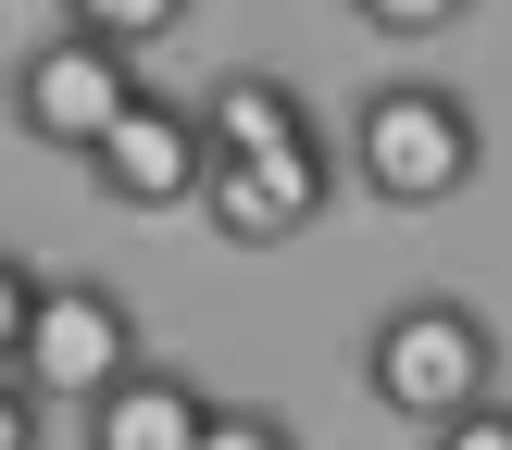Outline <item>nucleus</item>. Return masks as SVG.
<instances>
[{"label": "nucleus", "instance_id": "nucleus-1", "mask_svg": "<svg viewBox=\"0 0 512 450\" xmlns=\"http://www.w3.org/2000/svg\"><path fill=\"white\" fill-rule=\"evenodd\" d=\"M363 400L438 438L450 413L500 400V325L475 313V300H450V288H413L400 313H375V338H363Z\"/></svg>", "mask_w": 512, "mask_h": 450}, {"label": "nucleus", "instance_id": "nucleus-2", "mask_svg": "<svg viewBox=\"0 0 512 450\" xmlns=\"http://www.w3.org/2000/svg\"><path fill=\"white\" fill-rule=\"evenodd\" d=\"M475 100L463 88H438V75H388V88L350 113V188L363 200H388V213H438V200H463L475 188Z\"/></svg>", "mask_w": 512, "mask_h": 450}, {"label": "nucleus", "instance_id": "nucleus-4", "mask_svg": "<svg viewBox=\"0 0 512 450\" xmlns=\"http://www.w3.org/2000/svg\"><path fill=\"white\" fill-rule=\"evenodd\" d=\"M125 363H150L125 288H100V275H38V313H25V350H13L25 388L38 400H100Z\"/></svg>", "mask_w": 512, "mask_h": 450}, {"label": "nucleus", "instance_id": "nucleus-14", "mask_svg": "<svg viewBox=\"0 0 512 450\" xmlns=\"http://www.w3.org/2000/svg\"><path fill=\"white\" fill-rule=\"evenodd\" d=\"M425 450H512V400H475V413H450Z\"/></svg>", "mask_w": 512, "mask_h": 450}, {"label": "nucleus", "instance_id": "nucleus-5", "mask_svg": "<svg viewBox=\"0 0 512 450\" xmlns=\"http://www.w3.org/2000/svg\"><path fill=\"white\" fill-rule=\"evenodd\" d=\"M325 200H338V150H325V125H313V138H288V150H250V163H213V175H200V225H213L225 250L300 238Z\"/></svg>", "mask_w": 512, "mask_h": 450}, {"label": "nucleus", "instance_id": "nucleus-8", "mask_svg": "<svg viewBox=\"0 0 512 450\" xmlns=\"http://www.w3.org/2000/svg\"><path fill=\"white\" fill-rule=\"evenodd\" d=\"M288 138H313L300 75L238 63V75H213V88H200V150H213V163H250V150H288Z\"/></svg>", "mask_w": 512, "mask_h": 450}, {"label": "nucleus", "instance_id": "nucleus-6", "mask_svg": "<svg viewBox=\"0 0 512 450\" xmlns=\"http://www.w3.org/2000/svg\"><path fill=\"white\" fill-rule=\"evenodd\" d=\"M88 175H100V200H113V213H188L200 175H213V150H200V100L138 88V113L88 150Z\"/></svg>", "mask_w": 512, "mask_h": 450}, {"label": "nucleus", "instance_id": "nucleus-9", "mask_svg": "<svg viewBox=\"0 0 512 450\" xmlns=\"http://www.w3.org/2000/svg\"><path fill=\"white\" fill-rule=\"evenodd\" d=\"M200 0H63V25L75 38H100V50H125V63H138L150 38H175V25H188Z\"/></svg>", "mask_w": 512, "mask_h": 450}, {"label": "nucleus", "instance_id": "nucleus-10", "mask_svg": "<svg viewBox=\"0 0 512 450\" xmlns=\"http://www.w3.org/2000/svg\"><path fill=\"white\" fill-rule=\"evenodd\" d=\"M350 13H363L375 38H400V50H425V38H450V25H463L475 0H350Z\"/></svg>", "mask_w": 512, "mask_h": 450}, {"label": "nucleus", "instance_id": "nucleus-3", "mask_svg": "<svg viewBox=\"0 0 512 450\" xmlns=\"http://www.w3.org/2000/svg\"><path fill=\"white\" fill-rule=\"evenodd\" d=\"M0 100H13V138H38V150H63V163H88V150L138 113V63H125V50H100V38H75V25H50V38L13 50Z\"/></svg>", "mask_w": 512, "mask_h": 450}, {"label": "nucleus", "instance_id": "nucleus-11", "mask_svg": "<svg viewBox=\"0 0 512 450\" xmlns=\"http://www.w3.org/2000/svg\"><path fill=\"white\" fill-rule=\"evenodd\" d=\"M200 450H300V425H288V413H263V400H213Z\"/></svg>", "mask_w": 512, "mask_h": 450}, {"label": "nucleus", "instance_id": "nucleus-12", "mask_svg": "<svg viewBox=\"0 0 512 450\" xmlns=\"http://www.w3.org/2000/svg\"><path fill=\"white\" fill-rule=\"evenodd\" d=\"M25 313H38V263L0 250V375H13V350H25Z\"/></svg>", "mask_w": 512, "mask_h": 450}, {"label": "nucleus", "instance_id": "nucleus-7", "mask_svg": "<svg viewBox=\"0 0 512 450\" xmlns=\"http://www.w3.org/2000/svg\"><path fill=\"white\" fill-rule=\"evenodd\" d=\"M88 413V450H200V425H213V388H200L188 363H125L100 400H75Z\"/></svg>", "mask_w": 512, "mask_h": 450}, {"label": "nucleus", "instance_id": "nucleus-13", "mask_svg": "<svg viewBox=\"0 0 512 450\" xmlns=\"http://www.w3.org/2000/svg\"><path fill=\"white\" fill-rule=\"evenodd\" d=\"M0 450H50V400L25 375H0Z\"/></svg>", "mask_w": 512, "mask_h": 450}]
</instances>
